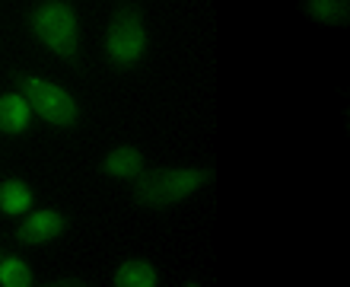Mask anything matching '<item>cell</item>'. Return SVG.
Wrapping results in <instances>:
<instances>
[{"mask_svg": "<svg viewBox=\"0 0 350 287\" xmlns=\"http://www.w3.org/2000/svg\"><path fill=\"white\" fill-rule=\"evenodd\" d=\"M211 166L207 169H178V166H159V169H144L134 179V201L144 208H169V204L185 201L188 195H194L201 186L213 182Z\"/></svg>", "mask_w": 350, "mask_h": 287, "instance_id": "1", "label": "cell"}, {"mask_svg": "<svg viewBox=\"0 0 350 287\" xmlns=\"http://www.w3.org/2000/svg\"><path fill=\"white\" fill-rule=\"evenodd\" d=\"M29 26L45 48H51L57 58L77 64L80 58V23L67 0H42L29 13Z\"/></svg>", "mask_w": 350, "mask_h": 287, "instance_id": "2", "label": "cell"}, {"mask_svg": "<svg viewBox=\"0 0 350 287\" xmlns=\"http://www.w3.org/2000/svg\"><path fill=\"white\" fill-rule=\"evenodd\" d=\"M147 51V26L137 3H121L105 29V58L115 71H131Z\"/></svg>", "mask_w": 350, "mask_h": 287, "instance_id": "3", "label": "cell"}, {"mask_svg": "<svg viewBox=\"0 0 350 287\" xmlns=\"http://www.w3.org/2000/svg\"><path fill=\"white\" fill-rule=\"evenodd\" d=\"M19 96L29 102V109L36 112L38 118H45L55 128H74L80 121V105L74 102V96L67 93L64 86L48 84L42 77H29V74H13Z\"/></svg>", "mask_w": 350, "mask_h": 287, "instance_id": "4", "label": "cell"}, {"mask_svg": "<svg viewBox=\"0 0 350 287\" xmlns=\"http://www.w3.org/2000/svg\"><path fill=\"white\" fill-rule=\"evenodd\" d=\"M64 230H67V217L61 211H36L19 223L16 240L26 242V246H42V242L57 240Z\"/></svg>", "mask_w": 350, "mask_h": 287, "instance_id": "5", "label": "cell"}, {"mask_svg": "<svg viewBox=\"0 0 350 287\" xmlns=\"http://www.w3.org/2000/svg\"><path fill=\"white\" fill-rule=\"evenodd\" d=\"M32 121V109L19 93L0 96V134H23Z\"/></svg>", "mask_w": 350, "mask_h": 287, "instance_id": "6", "label": "cell"}, {"mask_svg": "<svg viewBox=\"0 0 350 287\" xmlns=\"http://www.w3.org/2000/svg\"><path fill=\"white\" fill-rule=\"evenodd\" d=\"M299 7L322 26H350V0H299Z\"/></svg>", "mask_w": 350, "mask_h": 287, "instance_id": "7", "label": "cell"}, {"mask_svg": "<svg viewBox=\"0 0 350 287\" xmlns=\"http://www.w3.org/2000/svg\"><path fill=\"white\" fill-rule=\"evenodd\" d=\"M102 173L115 179H137L144 173V153L137 147H115L102 160Z\"/></svg>", "mask_w": 350, "mask_h": 287, "instance_id": "8", "label": "cell"}, {"mask_svg": "<svg viewBox=\"0 0 350 287\" xmlns=\"http://www.w3.org/2000/svg\"><path fill=\"white\" fill-rule=\"evenodd\" d=\"M157 269L147 259H128L115 271V287H157Z\"/></svg>", "mask_w": 350, "mask_h": 287, "instance_id": "9", "label": "cell"}, {"mask_svg": "<svg viewBox=\"0 0 350 287\" xmlns=\"http://www.w3.org/2000/svg\"><path fill=\"white\" fill-rule=\"evenodd\" d=\"M32 188L23 182V179H7L0 186V211L3 214H26L32 208Z\"/></svg>", "mask_w": 350, "mask_h": 287, "instance_id": "10", "label": "cell"}, {"mask_svg": "<svg viewBox=\"0 0 350 287\" xmlns=\"http://www.w3.org/2000/svg\"><path fill=\"white\" fill-rule=\"evenodd\" d=\"M0 287H32V269L16 255L3 259L0 262Z\"/></svg>", "mask_w": 350, "mask_h": 287, "instance_id": "11", "label": "cell"}, {"mask_svg": "<svg viewBox=\"0 0 350 287\" xmlns=\"http://www.w3.org/2000/svg\"><path fill=\"white\" fill-rule=\"evenodd\" d=\"M42 287H90V284L80 278H61V281H48V284H42Z\"/></svg>", "mask_w": 350, "mask_h": 287, "instance_id": "12", "label": "cell"}, {"mask_svg": "<svg viewBox=\"0 0 350 287\" xmlns=\"http://www.w3.org/2000/svg\"><path fill=\"white\" fill-rule=\"evenodd\" d=\"M185 287H201V284H194V281H191V284H185Z\"/></svg>", "mask_w": 350, "mask_h": 287, "instance_id": "13", "label": "cell"}, {"mask_svg": "<svg viewBox=\"0 0 350 287\" xmlns=\"http://www.w3.org/2000/svg\"><path fill=\"white\" fill-rule=\"evenodd\" d=\"M0 262H3V252H0Z\"/></svg>", "mask_w": 350, "mask_h": 287, "instance_id": "14", "label": "cell"}, {"mask_svg": "<svg viewBox=\"0 0 350 287\" xmlns=\"http://www.w3.org/2000/svg\"><path fill=\"white\" fill-rule=\"evenodd\" d=\"M347 118H350V115H347Z\"/></svg>", "mask_w": 350, "mask_h": 287, "instance_id": "15", "label": "cell"}]
</instances>
